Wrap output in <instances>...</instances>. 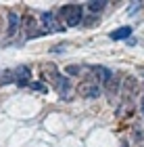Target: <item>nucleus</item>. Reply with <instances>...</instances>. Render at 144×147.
Masks as SVG:
<instances>
[{
    "instance_id": "1",
    "label": "nucleus",
    "mask_w": 144,
    "mask_h": 147,
    "mask_svg": "<svg viewBox=\"0 0 144 147\" xmlns=\"http://www.w3.org/2000/svg\"><path fill=\"white\" fill-rule=\"evenodd\" d=\"M58 17L65 21V25H80L82 23V6L80 4H65L63 9H61V13H58Z\"/></svg>"
},
{
    "instance_id": "2",
    "label": "nucleus",
    "mask_w": 144,
    "mask_h": 147,
    "mask_svg": "<svg viewBox=\"0 0 144 147\" xmlns=\"http://www.w3.org/2000/svg\"><path fill=\"white\" fill-rule=\"evenodd\" d=\"M46 76L52 80V84H54V88H56V92L61 95L65 101H69V92H71V82L67 78H63L58 71H54V69H46Z\"/></svg>"
},
{
    "instance_id": "3",
    "label": "nucleus",
    "mask_w": 144,
    "mask_h": 147,
    "mask_svg": "<svg viewBox=\"0 0 144 147\" xmlns=\"http://www.w3.org/2000/svg\"><path fill=\"white\" fill-rule=\"evenodd\" d=\"M100 84L96 82V80H84V82L77 84V95H80L82 99H98L100 97Z\"/></svg>"
},
{
    "instance_id": "4",
    "label": "nucleus",
    "mask_w": 144,
    "mask_h": 147,
    "mask_svg": "<svg viewBox=\"0 0 144 147\" xmlns=\"http://www.w3.org/2000/svg\"><path fill=\"white\" fill-rule=\"evenodd\" d=\"M40 21H42V25H44V30H46V34H58V32L65 30L63 23L58 21V15H54V13H50V11L42 13V15H40Z\"/></svg>"
},
{
    "instance_id": "5",
    "label": "nucleus",
    "mask_w": 144,
    "mask_h": 147,
    "mask_svg": "<svg viewBox=\"0 0 144 147\" xmlns=\"http://www.w3.org/2000/svg\"><path fill=\"white\" fill-rule=\"evenodd\" d=\"M90 71H92V76H94V80H96L98 84H109L111 78H113L111 69L102 67V65H92V67H90Z\"/></svg>"
},
{
    "instance_id": "6",
    "label": "nucleus",
    "mask_w": 144,
    "mask_h": 147,
    "mask_svg": "<svg viewBox=\"0 0 144 147\" xmlns=\"http://www.w3.org/2000/svg\"><path fill=\"white\" fill-rule=\"evenodd\" d=\"M15 82L19 84V86H23V84H29V78H31V71H29V67H25V65H21V67H17L15 71Z\"/></svg>"
},
{
    "instance_id": "7",
    "label": "nucleus",
    "mask_w": 144,
    "mask_h": 147,
    "mask_svg": "<svg viewBox=\"0 0 144 147\" xmlns=\"http://www.w3.org/2000/svg\"><path fill=\"white\" fill-rule=\"evenodd\" d=\"M19 23H21V21H19V15H17V13H9V28H6V36H9V38H13V36L17 34Z\"/></svg>"
},
{
    "instance_id": "8",
    "label": "nucleus",
    "mask_w": 144,
    "mask_h": 147,
    "mask_svg": "<svg viewBox=\"0 0 144 147\" xmlns=\"http://www.w3.org/2000/svg\"><path fill=\"white\" fill-rule=\"evenodd\" d=\"M132 36V28L129 25H123V28H117L115 32H111L109 38L111 40H123V38H129Z\"/></svg>"
},
{
    "instance_id": "9",
    "label": "nucleus",
    "mask_w": 144,
    "mask_h": 147,
    "mask_svg": "<svg viewBox=\"0 0 144 147\" xmlns=\"http://www.w3.org/2000/svg\"><path fill=\"white\" fill-rule=\"evenodd\" d=\"M23 25H25V30H27V38H36V36L44 34V32H38V28H36V21H34V17H25Z\"/></svg>"
},
{
    "instance_id": "10",
    "label": "nucleus",
    "mask_w": 144,
    "mask_h": 147,
    "mask_svg": "<svg viewBox=\"0 0 144 147\" xmlns=\"http://www.w3.org/2000/svg\"><path fill=\"white\" fill-rule=\"evenodd\" d=\"M88 9L90 13H102L107 9V2H88Z\"/></svg>"
},
{
    "instance_id": "11",
    "label": "nucleus",
    "mask_w": 144,
    "mask_h": 147,
    "mask_svg": "<svg viewBox=\"0 0 144 147\" xmlns=\"http://www.w3.org/2000/svg\"><path fill=\"white\" fill-rule=\"evenodd\" d=\"M123 88H125L129 95H134V92H136V80L134 78H127L125 82H123Z\"/></svg>"
},
{
    "instance_id": "12",
    "label": "nucleus",
    "mask_w": 144,
    "mask_h": 147,
    "mask_svg": "<svg viewBox=\"0 0 144 147\" xmlns=\"http://www.w3.org/2000/svg\"><path fill=\"white\" fill-rule=\"evenodd\" d=\"M65 71H67L69 76H80V74H82V67H80V65H67V69H65Z\"/></svg>"
},
{
    "instance_id": "13",
    "label": "nucleus",
    "mask_w": 144,
    "mask_h": 147,
    "mask_svg": "<svg viewBox=\"0 0 144 147\" xmlns=\"http://www.w3.org/2000/svg\"><path fill=\"white\" fill-rule=\"evenodd\" d=\"M138 9H142V2H134L132 6H129V17H134L136 15V11Z\"/></svg>"
},
{
    "instance_id": "14",
    "label": "nucleus",
    "mask_w": 144,
    "mask_h": 147,
    "mask_svg": "<svg viewBox=\"0 0 144 147\" xmlns=\"http://www.w3.org/2000/svg\"><path fill=\"white\" fill-rule=\"evenodd\" d=\"M140 107H142V113H144V99H142V105H140Z\"/></svg>"
},
{
    "instance_id": "15",
    "label": "nucleus",
    "mask_w": 144,
    "mask_h": 147,
    "mask_svg": "<svg viewBox=\"0 0 144 147\" xmlns=\"http://www.w3.org/2000/svg\"><path fill=\"white\" fill-rule=\"evenodd\" d=\"M121 147H127V145H125V143H123V145H121Z\"/></svg>"
}]
</instances>
